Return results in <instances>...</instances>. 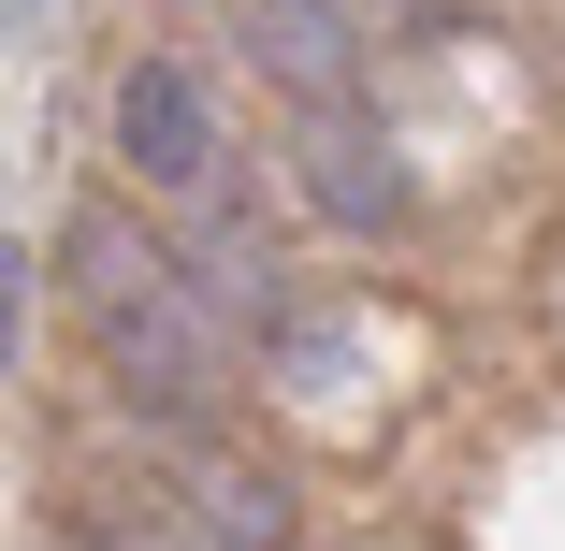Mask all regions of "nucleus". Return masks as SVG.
I'll return each mask as SVG.
<instances>
[{
  "mask_svg": "<svg viewBox=\"0 0 565 551\" xmlns=\"http://www.w3.org/2000/svg\"><path fill=\"white\" fill-rule=\"evenodd\" d=\"M15 30H30V0H0V44H15Z\"/></svg>",
  "mask_w": 565,
  "mask_h": 551,
  "instance_id": "10",
  "label": "nucleus"
},
{
  "mask_svg": "<svg viewBox=\"0 0 565 551\" xmlns=\"http://www.w3.org/2000/svg\"><path fill=\"white\" fill-rule=\"evenodd\" d=\"M117 160L160 189V203H203L217 174H233V146H217V102L189 59H131L117 73Z\"/></svg>",
  "mask_w": 565,
  "mask_h": 551,
  "instance_id": "2",
  "label": "nucleus"
},
{
  "mask_svg": "<svg viewBox=\"0 0 565 551\" xmlns=\"http://www.w3.org/2000/svg\"><path fill=\"white\" fill-rule=\"evenodd\" d=\"M247 59L305 102V117H349V102H363V73H377V44L333 15V0H247Z\"/></svg>",
  "mask_w": 565,
  "mask_h": 551,
  "instance_id": "3",
  "label": "nucleus"
},
{
  "mask_svg": "<svg viewBox=\"0 0 565 551\" xmlns=\"http://www.w3.org/2000/svg\"><path fill=\"white\" fill-rule=\"evenodd\" d=\"M290 174H305V203L333 218V233H392L406 218V160H392V131L363 117H305V146H290Z\"/></svg>",
  "mask_w": 565,
  "mask_h": 551,
  "instance_id": "4",
  "label": "nucleus"
},
{
  "mask_svg": "<svg viewBox=\"0 0 565 551\" xmlns=\"http://www.w3.org/2000/svg\"><path fill=\"white\" fill-rule=\"evenodd\" d=\"M262 363H276L290 392H319V406H349V378H363V335H349V319H276V335H262Z\"/></svg>",
  "mask_w": 565,
  "mask_h": 551,
  "instance_id": "6",
  "label": "nucleus"
},
{
  "mask_svg": "<svg viewBox=\"0 0 565 551\" xmlns=\"http://www.w3.org/2000/svg\"><path fill=\"white\" fill-rule=\"evenodd\" d=\"M15 349H30V247H0V378H15Z\"/></svg>",
  "mask_w": 565,
  "mask_h": 551,
  "instance_id": "8",
  "label": "nucleus"
},
{
  "mask_svg": "<svg viewBox=\"0 0 565 551\" xmlns=\"http://www.w3.org/2000/svg\"><path fill=\"white\" fill-rule=\"evenodd\" d=\"M73 290H87L102 378L131 392V421L217 435V392H233V319L189 290V262H174V247H131V218H87V233H73Z\"/></svg>",
  "mask_w": 565,
  "mask_h": 551,
  "instance_id": "1",
  "label": "nucleus"
},
{
  "mask_svg": "<svg viewBox=\"0 0 565 551\" xmlns=\"http://www.w3.org/2000/svg\"><path fill=\"white\" fill-rule=\"evenodd\" d=\"M174 479H189V522H203L217 551H290V494H276L262 465H233L217 435H174Z\"/></svg>",
  "mask_w": 565,
  "mask_h": 551,
  "instance_id": "5",
  "label": "nucleus"
},
{
  "mask_svg": "<svg viewBox=\"0 0 565 551\" xmlns=\"http://www.w3.org/2000/svg\"><path fill=\"white\" fill-rule=\"evenodd\" d=\"M333 15H349V30L377 44V30H406V15H420V0H333Z\"/></svg>",
  "mask_w": 565,
  "mask_h": 551,
  "instance_id": "9",
  "label": "nucleus"
},
{
  "mask_svg": "<svg viewBox=\"0 0 565 551\" xmlns=\"http://www.w3.org/2000/svg\"><path fill=\"white\" fill-rule=\"evenodd\" d=\"M73 551H217L189 508H160V494H117V508H87L73 522Z\"/></svg>",
  "mask_w": 565,
  "mask_h": 551,
  "instance_id": "7",
  "label": "nucleus"
}]
</instances>
